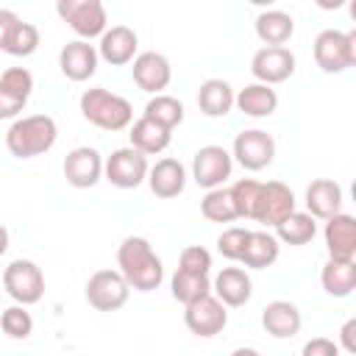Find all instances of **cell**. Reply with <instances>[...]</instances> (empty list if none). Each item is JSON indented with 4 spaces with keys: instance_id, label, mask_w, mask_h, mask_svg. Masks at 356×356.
Returning <instances> with one entry per match:
<instances>
[{
    "instance_id": "9a60e30c",
    "label": "cell",
    "mask_w": 356,
    "mask_h": 356,
    "mask_svg": "<svg viewBox=\"0 0 356 356\" xmlns=\"http://www.w3.org/2000/svg\"><path fill=\"white\" fill-rule=\"evenodd\" d=\"M295 209V195L286 184L281 181H267L261 184V197H259V209H256V222L275 228L278 222H284Z\"/></svg>"
},
{
    "instance_id": "f1b7e54d",
    "label": "cell",
    "mask_w": 356,
    "mask_h": 356,
    "mask_svg": "<svg viewBox=\"0 0 356 356\" xmlns=\"http://www.w3.org/2000/svg\"><path fill=\"white\" fill-rule=\"evenodd\" d=\"M314 234H317V220L312 217V214H306V211H292L284 222H278L275 225V239L278 242H284V245H306V242H312L314 239Z\"/></svg>"
},
{
    "instance_id": "836d02e7",
    "label": "cell",
    "mask_w": 356,
    "mask_h": 356,
    "mask_svg": "<svg viewBox=\"0 0 356 356\" xmlns=\"http://www.w3.org/2000/svg\"><path fill=\"white\" fill-rule=\"evenodd\" d=\"M0 331L6 337H11V339H28L33 334V317H31V312L25 306H19V303L3 309L0 312Z\"/></svg>"
},
{
    "instance_id": "8d00e7d4",
    "label": "cell",
    "mask_w": 356,
    "mask_h": 356,
    "mask_svg": "<svg viewBox=\"0 0 356 356\" xmlns=\"http://www.w3.org/2000/svg\"><path fill=\"white\" fill-rule=\"evenodd\" d=\"M248 228H239V225H231L225 228L220 236H217V250L228 259V261H239L242 259V250H245V242H248Z\"/></svg>"
},
{
    "instance_id": "d590c367",
    "label": "cell",
    "mask_w": 356,
    "mask_h": 356,
    "mask_svg": "<svg viewBox=\"0 0 356 356\" xmlns=\"http://www.w3.org/2000/svg\"><path fill=\"white\" fill-rule=\"evenodd\" d=\"M178 270L181 273H192V275H209V270H211V253L203 245H189L178 256Z\"/></svg>"
},
{
    "instance_id": "e0dca14e",
    "label": "cell",
    "mask_w": 356,
    "mask_h": 356,
    "mask_svg": "<svg viewBox=\"0 0 356 356\" xmlns=\"http://www.w3.org/2000/svg\"><path fill=\"white\" fill-rule=\"evenodd\" d=\"M211 295L225 309H239L253 295V281L242 267H222L211 281Z\"/></svg>"
},
{
    "instance_id": "603a6c76",
    "label": "cell",
    "mask_w": 356,
    "mask_h": 356,
    "mask_svg": "<svg viewBox=\"0 0 356 356\" xmlns=\"http://www.w3.org/2000/svg\"><path fill=\"white\" fill-rule=\"evenodd\" d=\"M234 106L245 114V117H253V120H264L270 114H275L278 108V95L273 86H264V83H248L245 89H239L234 95Z\"/></svg>"
},
{
    "instance_id": "83f0119b",
    "label": "cell",
    "mask_w": 356,
    "mask_h": 356,
    "mask_svg": "<svg viewBox=\"0 0 356 356\" xmlns=\"http://www.w3.org/2000/svg\"><path fill=\"white\" fill-rule=\"evenodd\" d=\"M320 284L331 298H348L356 289V261L328 259L320 270Z\"/></svg>"
},
{
    "instance_id": "5bb4252c",
    "label": "cell",
    "mask_w": 356,
    "mask_h": 356,
    "mask_svg": "<svg viewBox=\"0 0 356 356\" xmlns=\"http://www.w3.org/2000/svg\"><path fill=\"white\" fill-rule=\"evenodd\" d=\"M64 178L75 189H92L103 178V156L95 147H75L64 156Z\"/></svg>"
},
{
    "instance_id": "ba28073f",
    "label": "cell",
    "mask_w": 356,
    "mask_h": 356,
    "mask_svg": "<svg viewBox=\"0 0 356 356\" xmlns=\"http://www.w3.org/2000/svg\"><path fill=\"white\" fill-rule=\"evenodd\" d=\"M83 295H86L92 309H97V312H117V309H122L128 303L131 286L120 275V270H97V273L89 275Z\"/></svg>"
},
{
    "instance_id": "ee69618b",
    "label": "cell",
    "mask_w": 356,
    "mask_h": 356,
    "mask_svg": "<svg viewBox=\"0 0 356 356\" xmlns=\"http://www.w3.org/2000/svg\"><path fill=\"white\" fill-rule=\"evenodd\" d=\"M231 356H261L256 348H236V350H231Z\"/></svg>"
},
{
    "instance_id": "44dd1931",
    "label": "cell",
    "mask_w": 356,
    "mask_h": 356,
    "mask_svg": "<svg viewBox=\"0 0 356 356\" xmlns=\"http://www.w3.org/2000/svg\"><path fill=\"white\" fill-rule=\"evenodd\" d=\"M342 211V186L331 178H314L306 186V214L314 220H328Z\"/></svg>"
},
{
    "instance_id": "4fadbf2b",
    "label": "cell",
    "mask_w": 356,
    "mask_h": 356,
    "mask_svg": "<svg viewBox=\"0 0 356 356\" xmlns=\"http://www.w3.org/2000/svg\"><path fill=\"white\" fill-rule=\"evenodd\" d=\"M131 75H134V83L142 92L161 95V89H167L170 81H172V67H170V58L164 53L145 50V53H136L134 67H131Z\"/></svg>"
},
{
    "instance_id": "2e32d148",
    "label": "cell",
    "mask_w": 356,
    "mask_h": 356,
    "mask_svg": "<svg viewBox=\"0 0 356 356\" xmlns=\"http://www.w3.org/2000/svg\"><path fill=\"white\" fill-rule=\"evenodd\" d=\"M323 236H325L328 259L356 261V220L350 214L339 211V214L328 217L325 228H323Z\"/></svg>"
},
{
    "instance_id": "ffe728a7",
    "label": "cell",
    "mask_w": 356,
    "mask_h": 356,
    "mask_svg": "<svg viewBox=\"0 0 356 356\" xmlns=\"http://www.w3.org/2000/svg\"><path fill=\"white\" fill-rule=\"evenodd\" d=\"M147 186L161 200L178 197L186 189V167L178 159H159L147 170Z\"/></svg>"
},
{
    "instance_id": "4316f807",
    "label": "cell",
    "mask_w": 356,
    "mask_h": 356,
    "mask_svg": "<svg viewBox=\"0 0 356 356\" xmlns=\"http://www.w3.org/2000/svg\"><path fill=\"white\" fill-rule=\"evenodd\" d=\"M128 136H131V147L139 150L142 156L161 153V150H167L170 142H172V131L156 125V122L147 120V117H139L136 122H131V134H128Z\"/></svg>"
},
{
    "instance_id": "7c38bea8",
    "label": "cell",
    "mask_w": 356,
    "mask_h": 356,
    "mask_svg": "<svg viewBox=\"0 0 356 356\" xmlns=\"http://www.w3.org/2000/svg\"><path fill=\"white\" fill-rule=\"evenodd\" d=\"M184 323L195 337L209 339V337H217L228 325V312L214 295H206V298L184 306Z\"/></svg>"
},
{
    "instance_id": "1f68e13d",
    "label": "cell",
    "mask_w": 356,
    "mask_h": 356,
    "mask_svg": "<svg viewBox=\"0 0 356 356\" xmlns=\"http://www.w3.org/2000/svg\"><path fill=\"white\" fill-rule=\"evenodd\" d=\"M200 214L209 220V222H234L239 220L236 217V209H234V200H231V192L225 186H217V189H209L200 200Z\"/></svg>"
},
{
    "instance_id": "7402d4cb",
    "label": "cell",
    "mask_w": 356,
    "mask_h": 356,
    "mask_svg": "<svg viewBox=\"0 0 356 356\" xmlns=\"http://www.w3.org/2000/svg\"><path fill=\"white\" fill-rule=\"evenodd\" d=\"M261 325L275 339H292L300 331L303 317H300V309L295 303H289V300H273L261 312Z\"/></svg>"
},
{
    "instance_id": "8fae6325",
    "label": "cell",
    "mask_w": 356,
    "mask_h": 356,
    "mask_svg": "<svg viewBox=\"0 0 356 356\" xmlns=\"http://www.w3.org/2000/svg\"><path fill=\"white\" fill-rule=\"evenodd\" d=\"M250 72L256 83H284L295 72V53L289 47H259L250 58Z\"/></svg>"
},
{
    "instance_id": "ab89813d",
    "label": "cell",
    "mask_w": 356,
    "mask_h": 356,
    "mask_svg": "<svg viewBox=\"0 0 356 356\" xmlns=\"http://www.w3.org/2000/svg\"><path fill=\"white\" fill-rule=\"evenodd\" d=\"M25 103L28 100H22V97H17V95H11L8 89L0 86V120H14L25 108Z\"/></svg>"
},
{
    "instance_id": "d6986e66",
    "label": "cell",
    "mask_w": 356,
    "mask_h": 356,
    "mask_svg": "<svg viewBox=\"0 0 356 356\" xmlns=\"http://www.w3.org/2000/svg\"><path fill=\"white\" fill-rule=\"evenodd\" d=\"M97 47L83 42V39H75V42H67L58 53V67L61 72L70 78V81H89L95 72H97Z\"/></svg>"
},
{
    "instance_id": "5b68a950",
    "label": "cell",
    "mask_w": 356,
    "mask_h": 356,
    "mask_svg": "<svg viewBox=\"0 0 356 356\" xmlns=\"http://www.w3.org/2000/svg\"><path fill=\"white\" fill-rule=\"evenodd\" d=\"M3 286L8 298H14L19 306H33L44 295V275L42 267L31 259H14L3 270Z\"/></svg>"
},
{
    "instance_id": "9c48e42d",
    "label": "cell",
    "mask_w": 356,
    "mask_h": 356,
    "mask_svg": "<svg viewBox=\"0 0 356 356\" xmlns=\"http://www.w3.org/2000/svg\"><path fill=\"white\" fill-rule=\"evenodd\" d=\"M231 159H236V164H242L250 172H259L264 167L273 164L275 159V139L261 131V128H250V131H239L231 147Z\"/></svg>"
},
{
    "instance_id": "ac0fdd59",
    "label": "cell",
    "mask_w": 356,
    "mask_h": 356,
    "mask_svg": "<svg viewBox=\"0 0 356 356\" xmlns=\"http://www.w3.org/2000/svg\"><path fill=\"white\" fill-rule=\"evenodd\" d=\"M136 47H139V36H136L134 28H128V25H111L100 36L97 56L106 64H111V67H122V64H131L136 58Z\"/></svg>"
},
{
    "instance_id": "b9f144b4",
    "label": "cell",
    "mask_w": 356,
    "mask_h": 356,
    "mask_svg": "<svg viewBox=\"0 0 356 356\" xmlns=\"http://www.w3.org/2000/svg\"><path fill=\"white\" fill-rule=\"evenodd\" d=\"M348 356H356V320L350 317L342 328H339V342H337Z\"/></svg>"
},
{
    "instance_id": "f35d334b",
    "label": "cell",
    "mask_w": 356,
    "mask_h": 356,
    "mask_svg": "<svg viewBox=\"0 0 356 356\" xmlns=\"http://www.w3.org/2000/svg\"><path fill=\"white\" fill-rule=\"evenodd\" d=\"M300 356H339V345L328 337H314L303 345Z\"/></svg>"
},
{
    "instance_id": "7bdbcfd3",
    "label": "cell",
    "mask_w": 356,
    "mask_h": 356,
    "mask_svg": "<svg viewBox=\"0 0 356 356\" xmlns=\"http://www.w3.org/2000/svg\"><path fill=\"white\" fill-rule=\"evenodd\" d=\"M8 250V228L6 225H0V256Z\"/></svg>"
},
{
    "instance_id": "f546056e",
    "label": "cell",
    "mask_w": 356,
    "mask_h": 356,
    "mask_svg": "<svg viewBox=\"0 0 356 356\" xmlns=\"http://www.w3.org/2000/svg\"><path fill=\"white\" fill-rule=\"evenodd\" d=\"M142 117H147V120H153L156 125L172 131L175 125L184 122V103H181L178 97H172V95H153V97L147 100Z\"/></svg>"
},
{
    "instance_id": "52a82bcc",
    "label": "cell",
    "mask_w": 356,
    "mask_h": 356,
    "mask_svg": "<svg viewBox=\"0 0 356 356\" xmlns=\"http://www.w3.org/2000/svg\"><path fill=\"white\" fill-rule=\"evenodd\" d=\"M147 156H142L131 145L117 147L108 159H103V178L117 189H136L142 181H147Z\"/></svg>"
},
{
    "instance_id": "cb8c5ba5",
    "label": "cell",
    "mask_w": 356,
    "mask_h": 356,
    "mask_svg": "<svg viewBox=\"0 0 356 356\" xmlns=\"http://www.w3.org/2000/svg\"><path fill=\"white\" fill-rule=\"evenodd\" d=\"M256 36L264 42V47H284L295 33V19L286 11L270 8L256 17Z\"/></svg>"
},
{
    "instance_id": "484cf974",
    "label": "cell",
    "mask_w": 356,
    "mask_h": 356,
    "mask_svg": "<svg viewBox=\"0 0 356 356\" xmlns=\"http://www.w3.org/2000/svg\"><path fill=\"white\" fill-rule=\"evenodd\" d=\"M278 253H281V242L270 231H250L239 261L250 270H267L270 264H275Z\"/></svg>"
},
{
    "instance_id": "d4e9b609",
    "label": "cell",
    "mask_w": 356,
    "mask_h": 356,
    "mask_svg": "<svg viewBox=\"0 0 356 356\" xmlns=\"http://www.w3.org/2000/svg\"><path fill=\"white\" fill-rule=\"evenodd\" d=\"M234 95H236V92L231 89L228 81H222V78H209V81H203L200 89H197V106H200V111H203L206 117L217 120V117H225V114L234 108Z\"/></svg>"
},
{
    "instance_id": "6da1fadb",
    "label": "cell",
    "mask_w": 356,
    "mask_h": 356,
    "mask_svg": "<svg viewBox=\"0 0 356 356\" xmlns=\"http://www.w3.org/2000/svg\"><path fill=\"white\" fill-rule=\"evenodd\" d=\"M117 267L128 286L136 292H153L164 281V264L145 236L122 239V245L117 248Z\"/></svg>"
},
{
    "instance_id": "d6a6232c",
    "label": "cell",
    "mask_w": 356,
    "mask_h": 356,
    "mask_svg": "<svg viewBox=\"0 0 356 356\" xmlns=\"http://www.w3.org/2000/svg\"><path fill=\"white\" fill-rule=\"evenodd\" d=\"M228 192H231L236 217L256 220V209H259V197H261V181H256V178H239Z\"/></svg>"
},
{
    "instance_id": "277c9868",
    "label": "cell",
    "mask_w": 356,
    "mask_h": 356,
    "mask_svg": "<svg viewBox=\"0 0 356 356\" xmlns=\"http://www.w3.org/2000/svg\"><path fill=\"white\" fill-rule=\"evenodd\" d=\"M314 61L323 72L337 75L356 64V33L353 31H337L325 28L314 39Z\"/></svg>"
},
{
    "instance_id": "4dcf8cb0",
    "label": "cell",
    "mask_w": 356,
    "mask_h": 356,
    "mask_svg": "<svg viewBox=\"0 0 356 356\" xmlns=\"http://www.w3.org/2000/svg\"><path fill=\"white\" fill-rule=\"evenodd\" d=\"M170 292L178 303L189 306V303L211 295V281H209V275H192V273L175 270L172 278H170Z\"/></svg>"
},
{
    "instance_id": "3957f363",
    "label": "cell",
    "mask_w": 356,
    "mask_h": 356,
    "mask_svg": "<svg viewBox=\"0 0 356 356\" xmlns=\"http://www.w3.org/2000/svg\"><path fill=\"white\" fill-rule=\"evenodd\" d=\"M81 114L86 122L103 131H122V128H131L134 122V106L122 95H114L103 86L86 89L81 95Z\"/></svg>"
},
{
    "instance_id": "e575fe53",
    "label": "cell",
    "mask_w": 356,
    "mask_h": 356,
    "mask_svg": "<svg viewBox=\"0 0 356 356\" xmlns=\"http://www.w3.org/2000/svg\"><path fill=\"white\" fill-rule=\"evenodd\" d=\"M36 47H39V28L19 19V25L14 28V33H11V39H8V44H6L3 53L17 56V58H25V56H33Z\"/></svg>"
},
{
    "instance_id": "30bf717a",
    "label": "cell",
    "mask_w": 356,
    "mask_h": 356,
    "mask_svg": "<svg viewBox=\"0 0 356 356\" xmlns=\"http://www.w3.org/2000/svg\"><path fill=\"white\" fill-rule=\"evenodd\" d=\"M231 170H234V159L225 147L220 145H206L195 153L192 159V178L197 186H203L206 192L209 189H217L225 184V178H231Z\"/></svg>"
},
{
    "instance_id": "7a4b0ae2",
    "label": "cell",
    "mask_w": 356,
    "mask_h": 356,
    "mask_svg": "<svg viewBox=\"0 0 356 356\" xmlns=\"http://www.w3.org/2000/svg\"><path fill=\"white\" fill-rule=\"evenodd\" d=\"M58 139V125L50 114H28L11 122L6 131V147L17 159H36L47 153Z\"/></svg>"
},
{
    "instance_id": "74e56055",
    "label": "cell",
    "mask_w": 356,
    "mask_h": 356,
    "mask_svg": "<svg viewBox=\"0 0 356 356\" xmlns=\"http://www.w3.org/2000/svg\"><path fill=\"white\" fill-rule=\"evenodd\" d=\"M0 86L8 89L11 95L28 100L31 92H33V75H31L25 67H8V70L0 75Z\"/></svg>"
},
{
    "instance_id": "8992f818",
    "label": "cell",
    "mask_w": 356,
    "mask_h": 356,
    "mask_svg": "<svg viewBox=\"0 0 356 356\" xmlns=\"http://www.w3.org/2000/svg\"><path fill=\"white\" fill-rule=\"evenodd\" d=\"M56 11L83 42L106 33L108 14L100 0H58Z\"/></svg>"
},
{
    "instance_id": "60d3db41",
    "label": "cell",
    "mask_w": 356,
    "mask_h": 356,
    "mask_svg": "<svg viewBox=\"0 0 356 356\" xmlns=\"http://www.w3.org/2000/svg\"><path fill=\"white\" fill-rule=\"evenodd\" d=\"M19 25V17L11 11V8H0V50H6L14 28Z\"/></svg>"
}]
</instances>
